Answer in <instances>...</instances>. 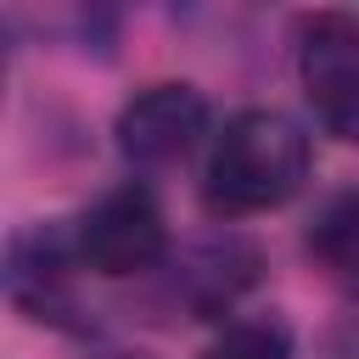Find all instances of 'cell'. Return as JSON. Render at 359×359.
I'll return each mask as SVG.
<instances>
[{
	"label": "cell",
	"mask_w": 359,
	"mask_h": 359,
	"mask_svg": "<svg viewBox=\"0 0 359 359\" xmlns=\"http://www.w3.org/2000/svg\"><path fill=\"white\" fill-rule=\"evenodd\" d=\"M309 241H314V252L331 264V275L359 292V191L342 196V202H331V208L320 213V224H314Z\"/></svg>",
	"instance_id": "5b68a950"
},
{
	"label": "cell",
	"mask_w": 359,
	"mask_h": 359,
	"mask_svg": "<svg viewBox=\"0 0 359 359\" xmlns=\"http://www.w3.org/2000/svg\"><path fill=\"white\" fill-rule=\"evenodd\" d=\"M208 129V101L191 84H146L118 112V151L140 168L180 163Z\"/></svg>",
	"instance_id": "277c9868"
},
{
	"label": "cell",
	"mask_w": 359,
	"mask_h": 359,
	"mask_svg": "<svg viewBox=\"0 0 359 359\" xmlns=\"http://www.w3.org/2000/svg\"><path fill=\"white\" fill-rule=\"evenodd\" d=\"M297 79L314 118L337 140H359V17L314 11L297 39Z\"/></svg>",
	"instance_id": "7a4b0ae2"
},
{
	"label": "cell",
	"mask_w": 359,
	"mask_h": 359,
	"mask_svg": "<svg viewBox=\"0 0 359 359\" xmlns=\"http://www.w3.org/2000/svg\"><path fill=\"white\" fill-rule=\"evenodd\" d=\"M163 252H168V224L146 185H118L79 219V258L95 275H112V280L140 275Z\"/></svg>",
	"instance_id": "3957f363"
},
{
	"label": "cell",
	"mask_w": 359,
	"mask_h": 359,
	"mask_svg": "<svg viewBox=\"0 0 359 359\" xmlns=\"http://www.w3.org/2000/svg\"><path fill=\"white\" fill-rule=\"evenodd\" d=\"M202 359H292V331H286V320H275V314L236 320Z\"/></svg>",
	"instance_id": "8992f818"
},
{
	"label": "cell",
	"mask_w": 359,
	"mask_h": 359,
	"mask_svg": "<svg viewBox=\"0 0 359 359\" xmlns=\"http://www.w3.org/2000/svg\"><path fill=\"white\" fill-rule=\"evenodd\" d=\"M309 180V135L275 112V107H247L236 112L213 151H208V208L219 213H264L297 196Z\"/></svg>",
	"instance_id": "6da1fadb"
}]
</instances>
